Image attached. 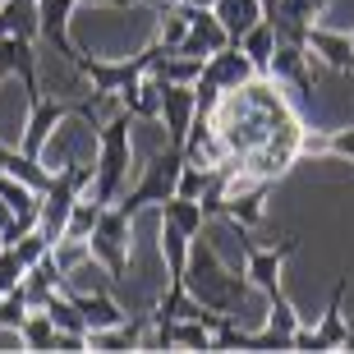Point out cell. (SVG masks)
<instances>
[{
    "instance_id": "cell-15",
    "label": "cell",
    "mask_w": 354,
    "mask_h": 354,
    "mask_svg": "<svg viewBox=\"0 0 354 354\" xmlns=\"http://www.w3.org/2000/svg\"><path fill=\"white\" fill-rule=\"evenodd\" d=\"M69 299L79 304V313L88 317V331H102V327H120L124 322V308L111 299V290H69Z\"/></svg>"
},
{
    "instance_id": "cell-17",
    "label": "cell",
    "mask_w": 354,
    "mask_h": 354,
    "mask_svg": "<svg viewBox=\"0 0 354 354\" xmlns=\"http://www.w3.org/2000/svg\"><path fill=\"white\" fill-rule=\"evenodd\" d=\"M212 14L221 19L225 37L239 41L253 24H263V0H216V5H212Z\"/></svg>"
},
{
    "instance_id": "cell-11",
    "label": "cell",
    "mask_w": 354,
    "mask_h": 354,
    "mask_svg": "<svg viewBox=\"0 0 354 354\" xmlns=\"http://www.w3.org/2000/svg\"><path fill=\"white\" fill-rule=\"evenodd\" d=\"M308 69H313V51H308L304 41H281L276 37V55H272L267 79H276L290 92H308Z\"/></svg>"
},
{
    "instance_id": "cell-27",
    "label": "cell",
    "mask_w": 354,
    "mask_h": 354,
    "mask_svg": "<svg viewBox=\"0 0 354 354\" xmlns=\"http://www.w3.org/2000/svg\"><path fill=\"white\" fill-rule=\"evenodd\" d=\"M0 249H5V239H0Z\"/></svg>"
},
{
    "instance_id": "cell-3",
    "label": "cell",
    "mask_w": 354,
    "mask_h": 354,
    "mask_svg": "<svg viewBox=\"0 0 354 354\" xmlns=\"http://www.w3.org/2000/svg\"><path fill=\"white\" fill-rule=\"evenodd\" d=\"M133 124L138 120L120 106L115 115L97 129V161H92V184L83 198L97 203H120L129 189V166H133Z\"/></svg>"
},
{
    "instance_id": "cell-19",
    "label": "cell",
    "mask_w": 354,
    "mask_h": 354,
    "mask_svg": "<svg viewBox=\"0 0 354 354\" xmlns=\"http://www.w3.org/2000/svg\"><path fill=\"white\" fill-rule=\"evenodd\" d=\"M120 106H124V111H129L138 124H152V120H161V79H152V74H147V79L138 83L133 92H124V97H120Z\"/></svg>"
},
{
    "instance_id": "cell-2",
    "label": "cell",
    "mask_w": 354,
    "mask_h": 354,
    "mask_svg": "<svg viewBox=\"0 0 354 354\" xmlns=\"http://www.w3.org/2000/svg\"><path fill=\"white\" fill-rule=\"evenodd\" d=\"M295 253H299V235H286L281 244H244V276H249V286H258L267 295V327L263 331L272 341V350H295V331L304 327L295 304L281 290V267Z\"/></svg>"
},
{
    "instance_id": "cell-24",
    "label": "cell",
    "mask_w": 354,
    "mask_h": 354,
    "mask_svg": "<svg viewBox=\"0 0 354 354\" xmlns=\"http://www.w3.org/2000/svg\"><path fill=\"white\" fill-rule=\"evenodd\" d=\"M14 221H19V216H14V207L5 203V198H0V235H5V230H10Z\"/></svg>"
},
{
    "instance_id": "cell-13",
    "label": "cell",
    "mask_w": 354,
    "mask_h": 354,
    "mask_svg": "<svg viewBox=\"0 0 354 354\" xmlns=\"http://www.w3.org/2000/svg\"><path fill=\"white\" fill-rule=\"evenodd\" d=\"M225 28H221V19L212 10H194L189 5V32H184V41H180V55H194V60H207L212 51H221L225 46Z\"/></svg>"
},
{
    "instance_id": "cell-9",
    "label": "cell",
    "mask_w": 354,
    "mask_h": 354,
    "mask_svg": "<svg viewBox=\"0 0 354 354\" xmlns=\"http://www.w3.org/2000/svg\"><path fill=\"white\" fill-rule=\"evenodd\" d=\"M161 120H166V133H171L175 147L189 143V129H194V120H198L194 83H161Z\"/></svg>"
},
{
    "instance_id": "cell-25",
    "label": "cell",
    "mask_w": 354,
    "mask_h": 354,
    "mask_svg": "<svg viewBox=\"0 0 354 354\" xmlns=\"http://www.w3.org/2000/svg\"><path fill=\"white\" fill-rule=\"evenodd\" d=\"M180 5H194V10H212L216 0H180Z\"/></svg>"
},
{
    "instance_id": "cell-26",
    "label": "cell",
    "mask_w": 354,
    "mask_h": 354,
    "mask_svg": "<svg viewBox=\"0 0 354 354\" xmlns=\"http://www.w3.org/2000/svg\"><path fill=\"white\" fill-rule=\"evenodd\" d=\"M152 10H166V5H180V0H147Z\"/></svg>"
},
{
    "instance_id": "cell-28",
    "label": "cell",
    "mask_w": 354,
    "mask_h": 354,
    "mask_svg": "<svg viewBox=\"0 0 354 354\" xmlns=\"http://www.w3.org/2000/svg\"><path fill=\"white\" fill-rule=\"evenodd\" d=\"M0 295H5V290H0Z\"/></svg>"
},
{
    "instance_id": "cell-10",
    "label": "cell",
    "mask_w": 354,
    "mask_h": 354,
    "mask_svg": "<svg viewBox=\"0 0 354 354\" xmlns=\"http://www.w3.org/2000/svg\"><path fill=\"white\" fill-rule=\"evenodd\" d=\"M308 51H313V65H327L336 74H354V37L341 28L313 24L308 28Z\"/></svg>"
},
{
    "instance_id": "cell-8",
    "label": "cell",
    "mask_w": 354,
    "mask_h": 354,
    "mask_svg": "<svg viewBox=\"0 0 354 354\" xmlns=\"http://www.w3.org/2000/svg\"><path fill=\"white\" fill-rule=\"evenodd\" d=\"M345 295H350V281H336L327 308L317 317V327H299L295 331V350H350L354 345V317H345Z\"/></svg>"
},
{
    "instance_id": "cell-16",
    "label": "cell",
    "mask_w": 354,
    "mask_h": 354,
    "mask_svg": "<svg viewBox=\"0 0 354 354\" xmlns=\"http://www.w3.org/2000/svg\"><path fill=\"white\" fill-rule=\"evenodd\" d=\"M0 161H5V175H14V180H24V184H32V189H51V166H41V157H32V152H24V147H0Z\"/></svg>"
},
{
    "instance_id": "cell-14",
    "label": "cell",
    "mask_w": 354,
    "mask_h": 354,
    "mask_svg": "<svg viewBox=\"0 0 354 354\" xmlns=\"http://www.w3.org/2000/svg\"><path fill=\"white\" fill-rule=\"evenodd\" d=\"M267 180H258V184H249V189H239V194H225L221 198V216L230 225H239V230H253V225H263V216H267Z\"/></svg>"
},
{
    "instance_id": "cell-6",
    "label": "cell",
    "mask_w": 354,
    "mask_h": 354,
    "mask_svg": "<svg viewBox=\"0 0 354 354\" xmlns=\"http://www.w3.org/2000/svg\"><path fill=\"white\" fill-rule=\"evenodd\" d=\"M184 161H189V152L175 143H166L157 152V157L143 166V175H138V184H129L124 189V198H120V207L129 212V216H138L143 207H161L166 198L180 189V171H184Z\"/></svg>"
},
{
    "instance_id": "cell-5",
    "label": "cell",
    "mask_w": 354,
    "mask_h": 354,
    "mask_svg": "<svg viewBox=\"0 0 354 354\" xmlns=\"http://www.w3.org/2000/svg\"><path fill=\"white\" fill-rule=\"evenodd\" d=\"M189 295L203 299L207 308H216V313L239 317V304L249 295V276H230L212 249H194L189 253Z\"/></svg>"
},
{
    "instance_id": "cell-7",
    "label": "cell",
    "mask_w": 354,
    "mask_h": 354,
    "mask_svg": "<svg viewBox=\"0 0 354 354\" xmlns=\"http://www.w3.org/2000/svg\"><path fill=\"white\" fill-rule=\"evenodd\" d=\"M129 225H133L129 212L120 207V203H106L102 216H97V230L88 235V253H92V258H97V263H102L111 276H124V272H129V249H133Z\"/></svg>"
},
{
    "instance_id": "cell-23",
    "label": "cell",
    "mask_w": 354,
    "mask_h": 354,
    "mask_svg": "<svg viewBox=\"0 0 354 354\" xmlns=\"http://www.w3.org/2000/svg\"><path fill=\"white\" fill-rule=\"evenodd\" d=\"M24 276H28V267L19 263V253L5 244V249H0V290H5V295L19 290V286H24Z\"/></svg>"
},
{
    "instance_id": "cell-29",
    "label": "cell",
    "mask_w": 354,
    "mask_h": 354,
    "mask_svg": "<svg viewBox=\"0 0 354 354\" xmlns=\"http://www.w3.org/2000/svg\"><path fill=\"white\" fill-rule=\"evenodd\" d=\"M350 37H354V32H350Z\"/></svg>"
},
{
    "instance_id": "cell-21",
    "label": "cell",
    "mask_w": 354,
    "mask_h": 354,
    "mask_svg": "<svg viewBox=\"0 0 354 354\" xmlns=\"http://www.w3.org/2000/svg\"><path fill=\"white\" fill-rule=\"evenodd\" d=\"M239 46H244V55L253 60V69L267 74V69H272V55H276V28L267 24V19H263V24H253L249 32L239 37Z\"/></svg>"
},
{
    "instance_id": "cell-1",
    "label": "cell",
    "mask_w": 354,
    "mask_h": 354,
    "mask_svg": "<svg viewBox=\"0 0 354 354\" xmlns=\"http://www.w3.org/2000/svg\"><path fill=\"white\" fill-rule=\"evenodd\" d=\"M212 124L239 171L258 175L267 184L281 180L304 157V120L286 102V88L267 74L225 92L221 106L212 111Z\"/></svg>"
},
{
    "instance_id": "cell-20",
    "label": "cell",
    "mask_w": 354,
    "mask_h": 354,
    "mask_svg": "<svg viewBox=\"0 0 354 354\" xmlns=\"http://www.w3.org/2000/svg\"><path fill=\"white\" fill-rule=\"evenodd\" d=\"M161 221H175L184 235H198V230H203V221H207V212H203V203H198V198L171 194L166 203H161Z\"/></svg>"
},
{
    "instance_id": "cell-12",
    "label": "cell",
    "mask_w": 354,
    "mask_h": 354,
    "mask_svg": "<svg viewBox=\"0 0 354 354\" xmlns=\"http://www.w3.org/2000/svg\"><path fill=\"white\" fill-rule=\"evenodd\" d=\"M79 10V0H37V41H46L51 51L69 55L79 51L74 41H69V14Z\"/></svg>"
},
{
    "instance_id": "cell-22",
    "label": "cell",
    "mask_w": 354,
    "mask_h": 354,
    "mask_svg": "<svg viewBox=\"0 0 354 354\" xmlns=\"http://www.w3.org/2000/svg\"><path fill=\"white\" fill-rule=\"evenodd\" d=\"M46 313H51V322L65 336H88V317L79 313V304L69 299V290H55L51 299H46Z\"/></svg>"
},
{
    "instance_id": "cell-18",
    "label": "cell",
    "mask_w": 354,
    "mask_h": 354,
    "mask_svg": "<svg viewBox=\"0 0 354 354\" xmlns=\"http://www.w3.org/2000/svg\"><path fill=\"white\" fill-rule=\"evenodd\" d=\"M0 37L37 41V0H0Z\"/></svg>"
},
{
    "instance_id": "cell-4",
    "label": "cell",
    "mask_w": 354,
    "mask_h": 354,
    "mask_svg": "<svg viewBox=\"0 0 354 354\" xmlns=\"http://www.w3.org/2000/svg\"><path fill=\"white\" fill-rule=\"evenodd\" d=\"M166 51H171V46H161V41L143 46V51L129 55V60H97V55H88V51H74V55H69V69H74V74H83V83H88L97 97H106V102L120 106V97L138 88V83L157 69V60Z\"/></svg>"
}]
</instances>
